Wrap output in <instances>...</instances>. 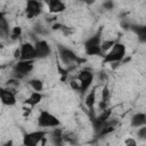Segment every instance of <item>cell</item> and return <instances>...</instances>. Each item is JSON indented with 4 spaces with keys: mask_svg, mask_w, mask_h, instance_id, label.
<instances>
[{
    "mask_svg": "<svg viewBox=\"0 0 146 146\" xmlns=\"http://www.w3.org/2000/svg\"><path fill=\"white\" fill-rule=\"evenodd\" d=\"M2 48H3V44H2V43H0V50H1Z\"/></svg>",
    "mask_w": 146,
    "mask_h": 146,
    "instance_id": "cell-21",
    "label": "cell"
},
{
    "mask_svg": "<svg viewBox=\"0 0 146 146\" xmlns=\"http://www.w3.org/2000/svg\"><path fill=\"white\" fill-rule=\"evenodd\" d=\"M49 14L58 15L66 9V5L63 0H44Z\"/></svg>",
    "mask_w": 146,
    "mask_h": 146,
    "instance_id": "cell-12",
    "label": "cell"
},
{
    "mask_svg": "<svg viewBox=\"0 0 146 146\" xmlns=\"http://www.w3.org/2000/svg\"><path fill=\"white\" fill-rule=\"evenodd\" d=\"M46 136H47V131L44 130H35V131L27 132L23 136V144L27 146L38 145L43 139H46Z\"/></svg>",
    "mask_w": 146,
    "mask_h": 146,
    "instance_id": "cell-7",
    "label": "cell"
},
{
    "mask_svg": "<svg viewBox=\"0 0 146 146\" xmlns=\"http://www.w3.org/2000/svg\"><path fill=\"white\" fill-rule=\"evenodd\" d=\"M83 1H86V0H83Z\"/></svg>",
    "mask_w": 146,
    "mask_h": 146,
    "instance_id": "cell-23",
    "label": "cell"
},
{
    "mask_svg": "<svg viewBox=\"0 0 146 146\" xmlns=\"http://www.w3.org/2000/svg\"><path fill=\"white\" fill-rule=\"evenodd\" d=\"M130 124L133 128H139L141 125H146V114L143 112H138L136 113L131 120H130Z\"/></svg>",
    "mask_w": 146,
    "mask_h": 146,
    "instance_id": "cell-14",
    "label": "cell"
},
{
    "mask_svg": "<svg viewBox=\"0 0 146 146\" xmlns=\"http://www.w3.org/2000/svg\"><path fill=\"white\" fill-rule=\"evenodd\" d=\"M19 51H21L19 59H24V60H35L36 59L34 44L30 41L23 42L19 47Z\"/></svg>",
    "mask_w": 146,
    "mask_h": 146,
    "instance_id": "cell-10",
    "label": "cell"
},
{
    "mask_svg": "<svg viewBox=\"0 0 146 146\" xmlns=\"http://www.w3.org/2000/svg\"><path fill=\"white\" fill-rule=\"evenodd\" d=\"M42 97H43V96H42V94H41L40 91H33V92H31V94L29 95V97L25 99L24 104H25V105H29V106H31V107H34L35 105H38V104L41 103Z\"/></svg>",
    "mask_w": 146,
    "mask_h": 146,
    "instance_id": "cell-13",
    "label": "cell"
},
{
    "mask_svg": "<svg viewBox=\"0 0 146 146\" xmlns=\"http://www.w3.org/2000/svg\"><path fill=\"white\" fill-rule=\"evenodd\" d=\"M94 78H95V75H94V73L90 70H82V71H80L78 73V75L75 76V79L78 80V82L80 84L79 91L82 95H84L88 91V89L91 87L92 81H94Z\"/></svg>",
    "mask_w": 146,
    "mask_h": 146,
    "instance_id": "cell-6",
    "label": "cell"
},
{
    "mask_svg": "<svg viewBox=\"0 0 146 146\" xmlns=\"http://www.w3.org/2000/svg\"><path fill=\"white\" fill-rule=\"evenodd\" d=\"M124 144L125 145H131V146H135L137 143H136V140H133V139H131V138H128V139H125V141H124Z\"/></svg>",
    "mask_w": 146,
    "mask_h": 146,
    "instance_id": "cell-20",
    "label": "cell"
},
{
    "mask_svg": "<svg viewBox=\"0 0 146 146\" xmlns=\"http://www.w3.org/2000/svg\"><path fill=\"white\" fill-rule=\"evenodd\" d=\"M36 124L38 127L42 128V129H47V128H56L60 125V121L59 119L54 115L52 113L48 112V111H40L38 119H36Z\"/></svg>",
    "mask_w": 146,
    "mask_h": 146,
    "instance_id": "cell-4",
    "label": "cell"
},
{
    "mask_svg": "<svg viewBox=\"0 0 146 146\" xmlns=\"http://www.w3.org/2000/svg\"><path fill=\"white\" fill-rule=\"evenodd\" d=\"M22 35V27L21 26H14L10 29V32H9V38L11 40H18Z\"/></svg>",
    "mask_w": 146,
    "mask_h": 146,
    "instance_id": "cell-18",
    "label": "cell"
},
{
    "mask_svg": "<svg viewBox=\"0 0 146 146\" xmlns=\"http://www.w3.org/2000/svg\"><path fill=\"white\" fill-rule=\"evenodd\" d=\"M127 48L122 42L115 41L112 48L104 54L103 56V64H112V63H120L125 57Z\"/></svg>",
    "mask_w": 146,
    "mask_h": 146,
    "instance_id": "cell-1",
    "label": "cell"
},
{
    "mask_svg": "<svg viewBox=\"0 0 146 146\" xmlns=\"http://www.w3.org/2000/svg\"><path fill=\"white\" fill-rule=\"evenodd\" d=\"M114 43H115L114 40H110V39H107V40H102V42H100V49H102L103 54L107 52V51L112 48V46H113Z\"/></svg>",
    "mask_w": 146,
    "mask_h": 146,
    "instance_id": "cell-19",
    "label": "cell"
},
{
    "mask_svg": "<svg viewBox=\"0 0 146 146\" xmlns=\"http://www.w3.org/2000/svg\"><path fill=\"white\" fill-rule=\"evenodd\" d=\"M34 49H35V55L36 59H43L50 56L51 54V47L46 40H35L34 41Z\"/></svg>",
    "mask_w": 146,
    "mask_h": 146,
    "instance_id": "cell-9",
    "label": "cell"
},
{
    "mask_svg": "<svg viewBox=\"0 0 146 146\" xmlns=\"http://www.w3.org/2000/svg\"><path fill=\"white\" fill-rule=\"evenodd\" d=\"M9 32H10V29H9V24H8V21L5 16V14L2 11H0V36L1 38H8L9 36Z\"/></svg>",
    "mask_w": 146,
    "mask_h": 146,
    "instance_id": "cell-15",
    "label": "cell"
},
{
    "mask_svg": "<svg viewBox=\"0 0 146 146\" xmlns=\"http://www.w3.org/2000/svg\"><path fill=\"white\" fill-rule=\"evenodd\" d=\"M27 83H29V86L32 88L33 91H42V90H43V82H42V80H40V79H36V78L30 79Z\"/></svg>",
    "mask_w": 146,
    "mask_h": 146,
    "instance_id": "cell-17",
    "label": "cell"
},
{
    "mask_svg": "<svg viewBox=\"0 0 146 146\" xmlns=\"http://www.w3.org/2000/svg\"><path fill=\"white\" fill-rule=\"evenodd\" d=\"M0 102L5 106H14L17 103V97L14 90L7 87H0Z\"/></svg>",
    "mask_w": 146,
    "mask_h": 146,
    "instance_id": "cell-8",
    "label": "cell"
},
{
    "mask_svg": "<svg viewBox=\"0 0 146 146\" xmlns=\"http://www.w3.org/2000/svg\"><path fill=\"white\" fill-rule=\"evenodd\" d=\"M34 62L35 60H24V59H17V62L13 66V75L16 79H22L29 75L33 68H34Z\"/></svg>",
    "mask_w": 146,
    "mask_h": 146,
    "instance_id": "cell-3",
    "label": "cell"
},
{
    "mask_svg": "<svg viewBox=\"0 0 146 146\" xmlns=\"http://www.w3.org/2000/svg\"><path fill=\"white\" fill-rule=\"evenodd\" d=\"M95 103H96V89H92L90 90L86 97H84V104L87 106V108L89 111H92L94 110V106H95Z\"/></svg>",
    "mask_w": 146,
    "mask_h": 146,
    "instance_id": "cell-16",
    "label": "cell"
},
{
    "mask_svg": "<svg viewBox=\"0 0 146 146\" xmlns=\"http://www.w3.org/2000/svg\"><path fill=\"white\" fill-rule=\"evenodd\" d=\"M100 42H102V29L84 41L83 43L84 52L88 56H104L100 49Z\"/></svg>",
    "mask_w": 146,
    "mask_h": 146,
    "instance_id": "cell-2",
    "label": "cell"
},
{
    "mask_svg": "<svg viewBox=\"0 0 146 146\" xmlns=\"http://www.w3.org/2000/svg\"><path fill=\"white\" fill-rule=\"evenodd\" d=\"M58 52H59V57H60L62 62L66 66H74L78 64H82L84 62L83 58H80L73 50H71L70 48H66L64 46H58Z\"/></svg>",
    "mask_w": 146,
    "mask_h": 146,
    "instance_id": "cell-5",
    "label": "cell"
},
{
    "mask_svg": "<svg viewBox=\"0 0 146 146\" xmlns=\"http://www.w3.org/2000/svg\"><path fill=\"white\" fill-rule=\"evenodd\" d=\"M42 13V3L40 0H27L25 7V15L27 18H34Z\"/></svg>",
    "mask_w": 146,
    "mask_h": 146,
    "instance_id": "cell-11",
    "label": "cell"
},
{
    "mask_svg": "<svg viewBox=\"0 0 146 146\" xmlns=\"http://www.w3.org/2000/svg\"><path fill=\"white\" fill-rule=\"evenodd\" d=\"M2 68H3V66H2V65H1V64H0V72H1V71H2Z\"/></svg>",
    "mask_w": 146,
    "mask_h": 146,
    "instance_id": "cell-22",
    "label": "cell"
}]
</instances>
